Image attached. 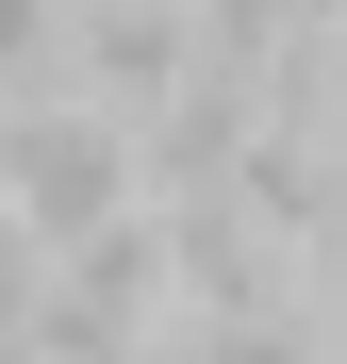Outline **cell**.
Segmentation results:
<instances>
[{"mask_svg": "<svg viewBox=\"0 0 347 364\" xmlns=\"http://www.w3.org/2000/svg\"><path fill=\"white\" fill-rule=\"evenodd\" d=\"M0 166H17V265H67L99 249L116 215H149V133H116V116H0Z\"/></svg>", "mask_w": 347, "mask_h": 364, "instance_id": "1", "label": "cell"}, {"mask_svg": "<svg viewBox=\"0 0 347 364\" xmlns=\"http://www.w3.org/2000/svg\"><path fill=\"white\" fill-rule=\"evenodd\" d=\"M33 17H83V0H33Z\"/></svg>", "mask_w": 347, "mask_h": 364, "instance_id": "2", "label": "cell"}]
</instances>
